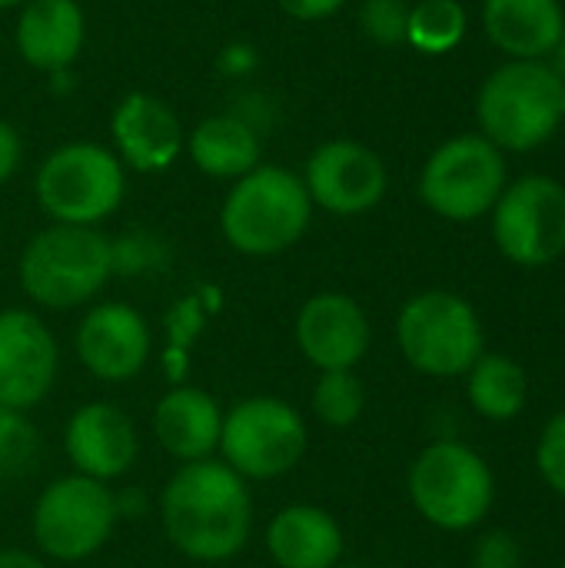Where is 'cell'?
<instances>
[{
  "mask_svg": "<svg viewBox=\"0 0 565 568\" xmlns=\"http://www.w3.org/2000/svg\"><path fill=\"white\" fill-rule=\"evenodd\" d=\"M506 156L483 133H463L430 153L420 173V200L450 223H473L493 213L506 190Z\"/></svg>",
  "mask_w": 565,
  "mask_h": 568,
  "instance_id": "cell-8",
  "label": "cell"
},
{
  "mask_svg": "<svg viewBox=\"0 0 565 568\" xmlns=\"http://www.w3.org/2000/svg\"><path fill=\"white\" fill-rule=\"evenodd\" d=\"M296 346L320 373L356 369L373 343L366 310L346 293H316L296 313Z\"/></svg>",
  "mask_w": 565,
  "mask_h": 568,
  "instance_id": "cell-15",
  "label": "cell"
},
{
  "mask_svg": "<svg viewBox=\"0 0 565 568\" xmlns=\"http://www.w3.org/2000/svg\"><path fill=\"white\" fill-rule=\"evenodd\" d=\"M486 37L513 60H546L565 33L559 0H486Z\"/></svg>",
  "mask_w": 565,
  "mask_h": 568,
  "instance_id": "cell-21",
  "label": "cell"
},
{
  "mask_svg": "<svg viewBox=\"0 0 565 568\" xmlns=\"http://www.w3.org/2000/svg\"><path fill=\"white\" fill-rule=\"evenodd\" d=\"M120 523V496L80 473L53 479L33 506L30 532L53 562H83L100 552Z\"/></svg>",
  "mask_w": 565,
  "mask_h": 568,
  "instance_id": "cell-9",
  "label": "cell"
},
{
  "mask_svg": "<svg viewBox=\"0 0 565 568\" xmlns=\"http://www.w3.org/2000/svg\"><path fill=\"white\" fill-rule=\"evenodd\" d=\"M266 552L276 568H336L343 562L346 539L333 513L296 503L270 519Z\"/></svg>",
  "mask_w": 565,
  "mask_h": 568,
  "instance_id": "cell-20",
  "label": "cell"
},
{
  "mask_svg": "<svg viewBox=\"0 0 565 568\" xmlns=\"http://www.w3.org/2000/svg\"><path fill=\"white\" fill-rule=\"evenodd\" d=\"M466 379V403L486 423H513L529 406V376L506 353H483Z\"/></svg>",
  "mask_w": 565,
  "mask_h": 568,
  "instance_id": "cell-23",
  "label": "cell"
},
{
  "mask_svg": "<svg viewBox=\"0 0 565 568\" xmlns=\"http://www.w3.org/2000/svg\"><path fill=\"white\" fill-rule=\"evenodd\" d=\"M20 160H23V140L13 123L0 120V186L20 170Z\"/></svg>",
  "mask_w": 565,
  "mask_h": 568,
  "instance_id": "cell-31",
  "label": "cell"
},
{
  "mask_svg": "<svg viewBox=\"0 0 565 568\" xmlns=\"http://www.w3.org/2000/svg\"><path fill=\"white\" fill-rule=\"evenodd\" d=\"M549 70H553L559 80H565V33L559 37V43L553 47V53H549Z\"/></svg>",
  "mask_w": 565,
  "mask_h": 568,
  "instance_id": "cell-35",
  "label": "cell"
},
{
  "mask_svg": "<svg viewBox=\"0 0 565 568\" xmlns=\"http://www.w3.org/2000/svg\"><path fill=\"white\" fill-rule=\"evenodd\" d=\"M87 17L77 0H27L13 30L23 63L43 73H63L83 50Z\"/></svg>",
  "mask_w": 565,
  "mask_h": 568,
  "instance_id": "cell-19",
  "label": "cell"
},
{
  "mask_svg": "<svg viewBox=\"0 0 565 568\" xmlns=\"http://www.w3.org/2000/svg\"><path fill=\"white\" fill-rule=\"evenodd\" d=\"M466 7L460 0H420L410 7L406 43L426 57H443L456 50L466 37Z\"/></svg>",
  "mask_w": 565,
  "mask_h": 568,
  "instance_id": "cell-24",
  "label": "cell"
},
{
  "mask_svg": "<svg viewBox=\"0 0 565 568\" xmlns=\"http://www.w3.org/2000/svg\"><path fill=\"white\" fill-rule=\"evenodd\" d=\"M60 369L57 339L30 310H0V409L40 406Z\"/></svg>",
  "mask_w": 565,
  "mask_h": 568,
  "instance_id": "cell-13",
  "label": "cell"
},
{
  "mask_svg": "<svg viewBox=\"0 0 565 568\" xmlns=\"http://www.w3.org/2000/svg\"><path fill=\"white\" fill-rule=\"evenodd\" d=\"M37 203L53 223L100 226L127 196V166L93 140H73L43 156L33 176Z\"/></svg>",
  "mask_w": 565,
  "mask_h": 568,
  "instance_id": "cell-7",
  "label": "cell"
},
{
  "mask_svg": "<svg viewBox=\"0 0 565 568\" xmlns=\"http://www.w3.org/2000/svg\"><path fill=\"white\" fill-rule=\"evenodd\" d=\"M406 493L416 516L433 529L473 532L496 506V473L470 443L436 439L410 463Z\"/></svg>",
  "mask_w": 565,
  "mask_h": 568,
  "instance_id": "cell-3",
  "label": "cell"
},
{
  "mask_svg": "<svg viewBox=\"0 0 565 568\" xmlns=\"http://www.w3.org/2000/svg\"><path fill=\"white\" fill-rule=\"evenodd\" d=\"M533 463H536V473L546 483V489L565 499V406L559 413H553L546 419V426L539 429Z\"/></svg>",
  "mask_w": 565,
  "mask_h": 568,
  "instance_id": "cell-27",
  "label": "cell"
},
{
  "mask_svg": "<svg viewBox=\"0 0 565 568\" xmlns=\"http://www.w3.org/2000/svg\"><path fill=\"white\" fill-rule=\"evenodd\" d=\"M336 568H370V566H360V562H353V566H336Z\"/></svg>",
  "mask_w": 565,
  "mask_h": 568,
  "instance_id": "cell-38",
  "label": "cell"
},
{
  "mask_svg": "<svg viewBox=\"0 0 565 568\" xmlns=\"http://www.w3.org/2000/svg\"><path fill=\"white\" fill-rule=\"evenodd\" d=\"M27 0H0V10H10V7H23Z\"/></svg>",
  "mask_w": 565,
  "mask_h": 568,
  "instance_id": "cell-36",
  "label": "cell"
},
{
  "mask_svg": "<svg viewBox=\"0 0 565 568\" xmlns=\"http://www.w3.org/2000/svg\"><path fill=\"white\" fill-rule=\"evenodd\" d=\"M280 10L293 20H303V23H320L326 17H333L346 0H276Z\"/></svg>",
  "mask_w": 565,
  "mask_h": 568,
  "instance_id": "cell-32",
  "label": "cell"
},
{
  "mask_svg": "<svg viewBox=\"0 0 565 568\" xmlns=\"http://www.w3.org/2000/svg\"><path fill=\"white\" fill-rule=\"evenodd\" d=\"M220 67L230 73V77H240L243 70H250L253 67V50L250 47H226L223 50V57H220Z\"/></svg>",
  "mask_w": 565,
  "mask_h": 568,
  "instance_id": "cell-33",
  "label": "cell"
},
{
  "mask_svg": "<svg viewBox=\"0 0 565 568\" xmlns=\"http://www.w3.org/2000/svg\"><path fill=\"white\" fill-rule=\"evenodd\" d=\"M63 449L73 473L97 483H113L133 469L140 439H137V426L120 406L87 403L70 416L63 433Z\"/></svg>",
  "mask_w": 565,
  "mask_h": 568,
  "instance_id": "cell-17",
  "label": "cell"
},
{
  "mask_svg": "<svg viewBox=\"0 0 565 568\" xmlns=\"http://www.w3.org/2000/svg\"><path fill=\"white\" fill-rule=\"evenodd\" d=\"M0 568H50L43 559L23 552V549H3L0 552Z\"/></svg>",
  "mask_w": 565,
  "mask_h": 568,
  "instance_id": "cell-34",
  "label": "cell"
},
{
  "mask_svg": "<svg viewBox=\"0 0 565 568\" xmlns=\"http://www.w3.org/2000/svg\"><path fill=\"white\" fill-rule=\"evenodd\" d=\"M559 110H563V120H565V80H559Z\"/></svg>",
  "mask_w": 565,
  "mask_h": 568,
  "instance_id": "cell-37",
  "label": "cell"
},
{
  "mask_svg": "<svg viewBox=\"0 0 565 568\" xmlns=\"http://www.w3.org/2000/svg\"><path fill=\"white\" fill-rule=\"evenodd\" d=\"M490 220L496 250L523 270L565 256V186L553 176L529 173L506 183Z\"/></svg>",
  "mask_w": 565,
  "mask_h": 568,
  "instance_id": "cell-11",
  "label": "cell"
},
{
  "mask_svg": "<svg viewBox=\"0 0 565 568\" xmlns=\"http://www.w3.org/2000/svg\"><path fill=\"white\" fill-rule=\"evenodd\" d=\"M163 532L173 549L193 562H226L240 556L253 529V499L246 479L226 463H183L160 496Z\"/></svg>",
  "mask_w": 565,
  "mask_h": 568,
  "instance_id": "cell-1",
  "label": "cell"
},
{
  "mask_svg": "<svg viewBox=\"0 0 565 568\" xmlns=\"http://www.w3.org/2000/svg\"><path fill=\"white\" fill-rule=\"evenodd\" d=\"M110 276L113 250L97 226L50 223L27 240L17 263L23 296L43 310H77L90 303Z\"/></svg>",
  "mask_w": 565,
  "mask_h": 568,
  "instance_id": "cell-4",
  "label": "cell"
},
{
  "mask_svg": "<svg viewBox=\"0 0 565 568\" xmlns=\"http://www.w3.org/2000/svg\"><path fill=\"white\" fill-rule=\"evenodd\" d=\"M483 136L503 153L543 146L563 123L559 77L546 60H509L486 77L476 97Z\"/></svg>",
  "mask_w": 565,
  "mask_h": 568,
  "instance_id": "cell-6",
  "label": "cell"
},
{
  "mask_svg": "<svg viewBox=\"0 0 565 568\" xmlns=\"http://www.w3.org/2000/svg\"><path fill=\"white\" fill-rule=\"evenodd\" d=\"M310 203L333 216H363L386 196L390 173L376 150L356 140L320 143L303 170Z\"/></svg>",
  "mask_w": 565,
  "mask_h": 568,
  "instance_id": "cell-12",
  "label": "cell"
},
{
  "mask_svg": "<svg viewBox=\"0 0 565 568\" xmlns=\"http://www.w3.org/2000/svg\"><path fill=\"white\" fill-rule=\"evenodd\" d=\"M110 140L113 153L123 166L137 173L170 170L186 150V133L176 113L153 93H127L110 113Z\"/></svg>",
  "mask_w": 565,
  "mask_h": 568,
  "instance_id": "cell-16",
  "label": "cell"
},
{
  "mask_svg": "<svg viewBox=\"0 0 565 568\" xmlns=\"http://www.w3.org/2000/svg\"><path fill=\"white\" fill-rule=\"evenodd\" d=\"M400 356L423 376L463 379L486 353V329L476 306L453 290H423L396 316Z\"/></svg>",
  "mask_w": 565,
  "mask_h": 568,
  "instance_id": "cell-5",
  "label": "cell"
},
{
  "mask_svg": "<svg viewBox=\"0 0 565 568\" xmlns=\"http://www.w3.org/2000/svg\"><path fill=\"white\" fill-rule=\"evenodd\" d=\"M313 210L303 176L276 163H260L233 180L220 206V233L243 256H280L306 236Z\"/></svg>",
  "mask_w": 565,
  "mask_h": 568,
  "instance_id": "cell-2",
  "label": "cell"
},
{
  "mask_svg": "<svg viewBox=\"0 0 565 568\" xmlns=\"http://www.w3.org/2000/svg\"><path fill=\"white\" fill-rule=\"evenodd\" d=\"M559 568H565V559H563V566H559Z\"/></svg>",
  "mask_w": 565,
  "mask_h": 568,
  "instance_id": "cell-39",
  "label": "cell"
},
{
  "mask_svg": "<svg viewBox=\"0 0 565 568\" xmlns=\"http://www.w3.org/2000/svg\"><path fill=\"white\" fill-rule=\"evenodd\" d=\"M310 409L330 429H350V426H356L360 416H363V409H366L363 379L353 369L320 373V379H316V386L310 393Z\"/></svg>",
  "mask_w": 565,
  "mask_h": 568,
  "instance_id": "cell-25",
  "label": "cell"
},
{
  "mask_svg": "<svg viewBox=\"0 0 565 568\" xmlns=\"http://www.w3.org/2000/svg\"><path fill=\"white\" fill-rule=\"evenodd\" d=\"M310 433L306 419L276 396H250L223 409L220 463L240 479H280L300 466Z\"/></svg>",
  "mask_w": 565,
  "mask_h": 568,
  "instance_id": "cell-10",
  "label": "cell"
},
{
  "mask_svg": "<svg viewBox=\"0 0 565 568\" xmlns=\"http://www.w3.org/2000/svg\"><path fill=\"white\" fill-rule=\"evenodd\" d=\"M473 568H523V546L509 529H490L473 542Z\"/></svg>",
  "mask_w": 565,
  "mask_h": 568,
  "instance_id": "cell-30",
  "label": "cell"
},
{
  "mask_svg": "<svg viewBox=\"0 0 565 568\" xmlns=\"http://www.w3.org/2000/svg\"><path fill=\"white\" fill-rule=\"evenodd\" d=\"M406 20H410V7L403 0H366L360 10L363 33L383 47L406 43Z\"/></svg>",
  "mask_w": 565,
  "mask_h": 568,
  "instance_id": "cell-28",
  "label": "cell"
},
{
  "mask_svg": "<svg viewBox=\"0 0 565 568\" xmlns=\"http://www.w3.org/2000/svg\"><path fill=\"white\" fill-rule=\"evenodd\" d=\"M186 153L200 173L213 180H240L260 166L263 143L250 120L236 113H213L190 130Z\"/></svg>",
  "mask_w": 565,
  "mask_h": 568,
  "instance_id": "cell-22",
  "label": "cell"
},
{
  "mask_svg": "<svg viewBox=\"0 0 565 568\" xmlns=\"http://www.w3.org/2000/svg\"><path fill=\"white\" fill-rule=\"evenodd\" d=\"M113 273H150L163 263V246L150 233H127L123 240H110Z\"/></svg>",
  "mask_w": 565,
  "mask_h": 568,
  "instance_id": "cell-29",
  "label": "cell"
},
{
  "mask_svg": "<svg viewBox=\"0 0 565 568\" xmlns=\"http://www.w3.org/2000/svg\"><path fill=\"white\" fill-rule=\"evenodd\" d=\"M223 406L200 386H173L153 409V436L176 463H203L220 449Z\"/></svg>",
  "mask_w": 565,
  "mask_h": 568,
  "instance_id": "cell-18",
  "label": "cell"
},
{
  "mask_svg": "<svg viewBox=\"0 0 565 568\" xmlns=\"http://www.w3.org/2000/svg\"><path fill=\"white\" fill-rule=\"evenodd\" d=\"M73 346L90 376L103 383H130L150 363L153 333L137 306L110 300L83 313Z\"/></svg>",
  "mask_w": 565,
  "mask_h": 568,
  "instance_id": "cell-14",
  "label": "cell"
},
{
  "mask_svg": "<svg viewBox=\"0 0 565 568\" xmlns=\"http://www.w3.org/2000/svg\"><path fill=\"white\" fill-rule=\"evenodd\" d=\"M40 459V433L27 413L0 409V483L27 476Z\"/></svg>",
  "mask_w": 565,
  "mask_h": 568,
  "instance_id": "cell-26",
  "label": "cell"
}]
</instances>
